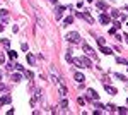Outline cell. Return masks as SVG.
Instances as JSON below:
<instances>
[{"instance_id":"cell-3","label":"cell","mask_w":128,"mask_h":115,"mask_svg":"<svg viewBox=\"0 0 128 115\" xmlns=\"http://www.w3.org/2000/svg\"><path fill=\"white\" fill-rule=\"evenodd\" d=\"M87 98H89V100H92V101H96V100H99V95H97L96 89L89 88V89H87Z\"/></svg>"},{"instance_id":"cell-24","label":"cell","mask_w":128,"mask_h":115,"mask_svg":"<svg viewBox=\"0 0 128 115\" xmlns=\"http://www.w3.org/2000/svg\"><path fill=\"white\" fill-rule=\"evenodd\" d=\"M114 76L118 77V79H121V81H127V77L123 76V74H114Z\"/></svg>"},{"instance_id":"cell-10","label":"cell","mask_w":128,"mask_h":115,"mask_svg":"<svg viewBox=\"0 0 128 115\" xmlns=\"http://www.w3.org/2000/svg\"><path fill=\"white\" fill-rule=\"evenodd\" d=\"M109 17H111V19H118V17H120V10L113 9V10H111V14H109Z\"/></svg>"},{"instance_id":"cell-5","label":"cell","mask_w":128,"mask_h":115,"mask_svg":"<svg viewBox=\"0 0 128 115\" xmlns=\"http://www.w3.org/2000/svg\"><path fill=\"white\" fill-rule=\"evenodd\" d=\"M96 7L99 10H108V9H109L108 3H106V2H101V0H96Z\"/></svg>"},{"instance_id":"cell-13","label":"cell","mask_w":128,"mask_h":115,"mask_svg":"<svg viewBox=\"0 0 128 115\" xmlns=\"http://www.w3.org/2000/svg\"><path fill=\"white\" fill-rule=\"evenodd\" d=\"M72 62H73L77 67H85V65H84V62H82V58H73Z\"/></svg>"},{"instance_id":"cell-16","label":"cell","mask_w":128,"mask_h":115,"mask_svg":"<svg viewBox=\"0 0 128 115\" xmlns=\"http://www.w3.org/2000/svg\"><path fill=\"white\" fill-rule=\"evenodd\" d=\"M0 16H2L3 19H7V17H9V10H7V9H0Z\"/></svg>"},{"instance_id":"cell-15","label":"cell","mask_w":128,"mask_h":115,"mask_svg":"<svg viewBox=\"0 0 128 115\" xmlns=\"http://www.w3.org/2000/svg\"><path fill=\"white\" fill-rule=\"evenodd\" d=\"M7 53H9V57H10L12 60H14V58H17V52H15V50H9Z\"/></svg>"},{"instance_id":"cell-2","label":"cell","mask_w":128,"mask_h":115,"mask_svg":"<svg viewBox=\"0 0 128 115\" xmlns=\"http://www.w3.org/2000/svg\"><path fill=\"white\" fill-rule=\"evenodd\" d=\"M82 50L87 53V57H89V58H96V50H92L87 43H82Z\"/></svg>"},{"instance_id":"cell-4","label":"cell","mask_w":128,"mask_h":115,"mask_svg":"<svg viewBox=\"0 0 128 115\" xmlns=\"http://www.w3.org/2000/svg\"><path fill=\"white\" fill-rule=\"evenodd\" d=\"M99 22H101V24H109V22H111V17H109V14H106V12H101V16H99Z\"/></svg>"},{"instance_id":"cell-1","label":"cell","mask_w":128,"mask_h":115,"mask_svg":"<svg viewBox=\"0 0 128 115\" xmlns=\"http://www.w3.org/2000/svg\"><path fill=\"white\" fill-rule=\"evenodd\" d=\"M65 39L70 41V43H80V35H79L77 31H70V33H67Z\"/></svg>"},{"instance_id":"cell-31","label":"cell","mask_w":128,"mask_h":115,"mask_svg":"<svg viewBox=\"0 0 128 115\" xmlns=\"http://www.w3.org/2000/svg\"><path fill=\"white\" fill-rule=\"evenodd\" d=\"M50 2H51V3H57V0H50Z\"/></svg>"},{"instance_id":"cell-30","label":"cell","mask_w":128,"mask_h":115,"mask_svg":"<svg viewBox=\"0 0 128 115\" xmlns=\"http://www.w3.org/2000/svg\"><path fill=\"white\" fill-rule=\"evenodd\" d=\"M125 39H127V43H128V35H125Z\"/></svg>"},{"instance_id":"cell-7","label":"cell","mask_w":128,"mask_h":115,"mask_svg":"<svg viewBox=\"0 0 128 115\" xmlns=\"http://www.w3.org/2000/svg\"><path fill=\"white\" fill-rule=\"evenodd\" d=\"M73 79H75L77 82H84V81H85V76H84L82 72H75V74H73Z\"/></svg>"},{"instance_id":"cell-25","label":"cell","mask_w":128,"mask_h":115,"mask_svg":"<svg viewBox=\"0 0 128 115\" xmlns=\"http://www.w3.org/2000/svg\"><path fill=\"white\" fill-rule=\"evenodd\" d=\"M77 101H79V105H82V107H84V105H85V100H84V98H79V100H77Z\"/></svg>"},{"instance_id":"cell-9","label":"cell","mask_w":128,"mask_h":115,"mask_svg":"<svg viewBox=\"0 0 128 115\" xmlns=\"http://www.w3.org/2000/svg\"><path fill=\"white\" fill-rule=\"evenodd\" d=\"M65 9H67V7H63V5L58 7V10H57V14H55V19H60V17H62V12H63Z\"/></svg>"},{"instance_id":"cell-17","label":"cell","mask_w":128,"mask_h":115,"mask_svg":"<svg viewBox=\"0 0 128 115\" xmlns=\"http://www.w3.org/2000/svg\"><path fill=\"white\" fill-rule=\"evenodd\" d=\"M21 79H22V76H21V74H12V81H14V82H19Z\"/></svg>"},{"instance_id":"cell-29","label":"cell","mask_w":128,"mask_h":115,"mask_svg":"<svg viewBox=\"0 0 128 115\" xmlns=\"http://www.w3.org/2000/svg\"><path fill=\"white\" fill-rule=\"evenodd\" d=\"M5 89H7V88H5V86H3V84L0 82V91H5Z\"/></svg>"},{"instance_id":"cell-22","label":"cell","mask_w":128,"mask_h":115,"mask_svg":"<svg viewBox=\"0 0 128 115\" xmlns=\"http://www.w3.org/2000/svg\"><path fill=\"white\" fill-rule=\"evenodd\" d=\"M113 28H114V29H120V28H121V22H118V21L113 22Z\"/></svg>"},{"instance_id":"cell-18","label":"cell","mask_w":128,"mask_h":115,"mask_svg":"<svg viewBox=\"0 0 128 115\" xmlns=\"http://www.w3.org/2000/svg\"><path fill=\"white\" fill-rule=\"evenodd\" d=\"M72 22H73V17H70V16H68V17H65V21H63L65 26H68V24H72Z\"/></svg>"},{"instance_id":"cell-33","label":"cell","mask_w":128,"mask_h":115,"mask_svg":"<svg viewBox=\"0 0 128 115\" xmlns=\"http://www.w3.org/2000/svg\"><path fill=\"white\" fill-rule=\"evenodd\" d=\"M0 81H2V72H0Z\"/></svg>"},{"instance_id":"cell-6","label":"cell","mask_w":128,"mask_h":115,"mask_svg":"<svg viewBox=\"0 0 128 115\" xmlns=\"http://www.w3.org/2000/svg\"><path fill=\"white\" fill-rule=\"evenodd\" d=\"M12 101V98H10V95H3L2 98H0V105H9Z\"/></svg>"},{"instance_id":"cell-12","label":"cell","mask_w":128,"mask_h":115,"mask_svg":"<svg viewBox=\"0 0 128 115\" xmlns=\"http://www.w3.org/2000/svg\"><path fill=\"white\" fill-rule=\"evenodd\" d=\"M82 62H84V65H85V67H89V69L92 67V62L89 60V57H82Z\"/></svg>"},{"instance_id":"cell-34","label":"cell","mask_w":128,"mask_h":115,"mask_svg":"<svg viewBox=\"0 0 128 115\" xmlns=\"http://www.w3.org/2000/svg\"><path fill=\"white\" fill-rule=\"evenodd\" d=\"M125 9H127V12H128V5H127V7H125Z\"/></svg>"},{"instance_id":"cell-20","label":"cell","mask_w":128,"mask_h":115,"mask_svg":"<svg viewBox=\"0 0 128 115\" xmlns=\"http://www.w3.org/2000/svg\"><path fill=\"white\" fill-rule=\"evenodd\" d=\"M22 72H24V76L28 77L29 81H31V79H32V72H31V71H24V69H22Z\"/></svg>"},{"instance_id":"cell-36","label":"cell","mask_w":128,"mask_h":115,"mask_svg":"<svg viewBox=\"0 0 128 115\" xmlns=\"http://www.w3.org/2000/svg\"><path fill=\"white\" fill-rule=\"evenodd\" d=\"M127 65H128V64H127Z\"/></svg>"},{"instance_id":"cell-14","label":"cell","mask_w":128,"mask_h":115,"mask_svg":"<svg viewBox=\"0 0 128 115\" xmlns=\"http://www.w3.org/2000/svg\"><path fill=\"white\" fill-rule=\"evenodd\" d=\"M60 108H63V110H67L68 108V100L63 96V100H62V103H60Z\"/></svg>"},{"instance_id":"cell-11","label":"cell","mask_w":128,"mask_h":115,"mask_svg":"<svg viewBox=\"0 0 128 115\" xmlns=\"http://www.w3.org/2000/svg\"><path fill=\"white\" fill-rule=\"evenodd\" d=\"M99 50H101V53H106V55H111V53H113V52H111V48H108V46H104V45H102Z\"/></svg>"},{"instance_id":"cell-19","label":"cell","mask_w":128,"mask_h":115,"mask_svg":"<svg viewBox=\"0 0 128 115\" xmlns=\"http://www.w3.org/2000/svg\"><path fill=\"white\" fill-rule=\"evenodd\" d=\"M2 45H3L5 48H10V41H9L7 38H2Z\"/></svg>"},{"instance_id":"cell-35","label":"cell","mask_w":128,"mask_h":115,"mask_svg":"<svg viewBox=\"0 0 128 115\" xmlns=\"http://www.w3.org/2000/svg\"><path fill=\"white\" fill-rule=\"evenodd\" d=\"M127 103H128V98H127Z\"/></svg>"},{"instance_id":"cell-23","label":"cell","mask_w":128,"mask_h":115,"mask_svg":"<svg viewBox=\"0 0 128 115\" xmlns=\"http://www.w3.org/2000/svg\"><path fill=\"white\" fill-rule=\"evenodd\" d=\"M97 43H99V46H102V45L106 43V39L104 38H97Z\"/></svg>"},{"instance_id":"cell-21","label":"cell","mask_w":128,"mask_h":115,"mask_svg":"<svg viewBox=\"0 0 128 115\" xmlns=\"http://www.w3.org/2000/svg\"><path fill=\"white\" fill-rule=\"evenodd\" d=\"M28 62H29L31 65H34V57H32L31 53H28Z\"/></svg>"},{"instance_id":"cell-8","label":"cell","mask_w":128,"mask_h":115,"mask_svg":"<svg viewBox=\"0 0 128 115\" xmlns=\"http://www.w3.org/2000/svg\"><path fill=\"white\" fill-rule=\"evenodd\" d=\"M104 89H106L109 95H116V93H118V89H116V88H113V86H109V84H104Z\"/></svg>"},{"instance_id":"cell-27","label":"cell","mask_w":128,"mask_h":115,"mask_svg":"<svg viewBox=\"0 0 128 115\" xmlns=\"http://www.w3.org/2000/svg\"><path fill=\"white\" fill-rule=\"evenodd\" d=\"M118 114H127V108H118Z\"/></svg>"},{"instance_id":"cell-28","label":"cell","mask_w":128,"mask_h":115,"mask_svg":"<svg viewBox=\"0 0 128 115\" xmlns=\"http://www.w3.org/2000/svg\"><path fill=\"white\" fill-rule=\"evenodd\" d=\"M3 62H5V57H3V55L0 53V64H3Z\"/></svg>"},{"instance_id":"cell-26","label":"cell","mask_w":128,"mask_h":115,"mask_svg":"<svg viewBox=\"0 0 128 115\" xmlns=\"http://www.w3.org/2000/svg\"><path fill=\"white\" fill-rule=\"evenodd\" d=\"M21 48H22L24 52H28V45H26V43H22V45H21Z\"/></svg>"},{"instance_id":"cell-32","label":"cell","mask_w":128,"mask_h":115,"mask_svg":"<svg viewBox=\"0 0 128 115\" xmlns=\"http://www.w3.org/2000/svg\"><path fill=\"white\" fill-rule=\"evenodd\" d=\"M87 2H91V3H92V2H96V0H87Z\"/></svg>"}]
</instances>
